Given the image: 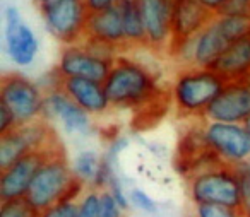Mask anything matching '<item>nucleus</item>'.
<instances>
[{"instance_id": "nucleus-33", "label": "nucleus", "mask_w": 250, "mask_h": 217, "mask_svg": "<svg viewBox=\"0 0 250 217\" xmlns=\"http://www.w3.org/2000/svg\"><path fill=\"white\" fill-rule=\"evenodd\" d=\"M243 125H245V128H247V130H249V134H250V117L247 118V120H245V123H243Z\"/></svg>"}, {"instance_id": "nucleus-8", "label": "nucleus", "mask_w": 250, "mask_h": 217, "mask_svg": "<svg viewBox=\"0 0 250 217\" xmlns=\"http://www.w3.org/2000/svg\"><path fill=\"white\" fill-rule=\"evenodd\" d=\"M204 138L223 164L238 168L250 159V134L243 123L204 120Z\"/></svg>"}, {"instance_id": "nucleus-27", "label": "nucleus", "mask_w": 250, "mask_h": 217, "mask_svg": "<svg viewBox=\"0 0 250 217\" xmlns=\"http://www.w3.org/2000/svg\"><path fill=\"white\" fill-rule=\"evenodd\" d=\"M216 16H231L250 21V0H228Z\"/></svg>"}, {"instance_id": "nucleus-32", "label": "nucleus", "mask_w": 250, "mask_h": 217, "mask_svg": "<svg viewBox=\"0 0 250 217\" xmlns=\"http://www.w3.org/2000/svg\"><path fill=\"white\" fill-rule=\"evenodd\" d=\"M201 2L209 9V11H212L214 14H218V11L226 4V2H228V0H201Z\"/></svg>"}, {"instance_id": "nucleus-35", "label": "nucleus", "mask_w": 250, "mask_h": 217, "mask_svg": "<svg viewBox=\"0 0 250 217\" xmlns=\"http://www.w3.org/2000/svg\"><path fill=\"white\" fill-rule=\"evenodd\" d=\"M156 217H170V216H156Z\"/></svg>"}, {"instance_id": "nucleus-10", "label": "nucleus", "mask_w": 250, "mask_h": 217, "mask_svg": "<svg viewBox=\"0 0 250 217\" xmlns=\"http://www.w3.org/2000/svg\"><path fill=\"white\" fill-rule=\"evenodd\" d=\"M115 60L104 59L91 52L83 41L63 46L55 70L60 77H84L104 82Z\"/></svg>"}, {"instance_id": "nucleus-19", "label": "nucleus", "mask_w": 250, "mask_h": 217, "mask_svg": "<svg viewBox=\"0 0 250 217\" xmlns=\"http://www.w3.org/2000/svg\"><path fill=\"white\" fill-rule=\"evenodd\" d=\"M225 80H242L250 74V31L229 43L212 67Z\"/></svg>"}, {"instance_id": "nucleus-28", "label": "nucleus", "mask_w": 250, "mask_h": 217, "mask_svg": "<svg viewBox=\"0 0 250 217\" xmlns=\"http://www.w3.org/2000/svg\"><path fill=\"white\" fill-rule=\"evenodd\" d=\"M125 210L120 207V203L115 200L108 190L101 192V203H100V217H124Z\"/></svg>"}, {"instance_id": "nucleus-24", "label": "nucleus", "mask_w": 250, "mask_h": 217, "mask_svg": "<svg viewBox=\"0 0 250 217\" xmlns=\"http://www.w3.org/2000/svg\"><path fill=\"white\" fill-rule=\"evenodd\" d=\"M194 217H247V216L242 209H235V207L201 203V205H194Z\"/></svg>"}, {"instance_id": "nucleus-7", "label": "nucleus", "mask_w": 250, "mask_h": 217, "mask_svg": "<svg viewBox=\"0 0 250 217\" xmlns=\"http://www.w3.org/2000/svg\"><path fill=\"white\" fill-rule=\"evenodd\" d=\"M45 96L46 93L40 82L21 74H5L0 80V103L12 111L18 125L42 120Z\"/></svg>"}, {"instance_id": "nucleus-5", "label": "nucleus", "mask_w": 250, "mask_h": 217, "mask_svg": "<svg viewBox=\"0 0 250 217\" xmlns=\"http://www.w3.org/2000/svg\"><path fill=\"white\" fill-rule=\"evenodd\" d=\"M35 5L46 31L63 46L86 38L89 18L86 0H35Z\"/></svg>"}, {"instance_id": "nucleus-34", "label": "nucleus", "mask_w": 250, "mask_h": 217, "mask_svg": "<svg viewBox=\"0 0 250 217\" xmlns=\"http://www.w3.org/2000/svg\"><path fill=\"white\" fill-rule=\"evenodd\" d=\"M243 80H245V82L250 86V74H247V77H245V79H243Z\"/></svg>"}, {"instance_id": "nucleus-30", "label": "nucleus", "mask_w": 250, "mask_h": 217, "mask_svg": "<svg viewBox=\"0 0 250 217\" xmlns=\"http://www.w3.org/2000/svg\"><path fill=\"white\" fill-rule=\"evenodd\" d=\"M16 127H19V125H18L16 117L12 115V111L9 110L7 106H4V104L0 103V135L14 130Z\"/></svg>"}, {"instance_id": "nucleus-6", "label": "nucleus", "mask_w": 250, "mask_h": 217, "mask_svg": "<svg viewBox=\"0 0 250 217\" xmlns=\"http://www.w3.org/2000/svg\"><path fill=\"white\" fill-rule=\"evenodd\" d=\"M59 145L55 128L52 121L36 120L31 123L19 125L14 130L0 135V169H5L24 156Z\"/></svg>"}, {"instance_id": "nucleus-11", "label": "nucleus", "mask_w": 250, "mask_h": 217, "mask_svg": "<svg viewBox=\"0 0 250 217\" xmlns=\"http://www.w3.org/2000/svg\"><path fill=\"white\" fill-rule=\"evenodd\" d=\"M45 110L43 118L48 121H59L63 127L67 135H79L87 137L93 134V123H91V115L86 113L83 108H79L62 89L53 87L45 91Z\"/></svg>"}, {"instance_id": "nucleus-3", "label": "nucleus", "mask_w": 250, "mask_h": 217, "mask_svg": "<svg viewBox=\"0 0 250 217\" xmlns=\"http://www.w3.org/2000/svg\"><path fill=\"white\" fill-rule=\"evenodd\" d=\"M83 192L84 186L74 176L65 151L59 147L40 168L26 198L42 212L62 200H77Z\"/></svg>"}, {"instance_id": "nucleus-15", "label": "nucleus", "mask_w": 250, "mask_h": 217, "mask_svg": "<svg viewBox=\"0 0 250 217\" xmlns=\"http://www.w3.org/2000/svg\"><path fill=\"white\" fill-rule=\"evenodd\" d=\"M60 89L91 117H100L111 110L104 84L100 80L84 77H62Z\"/></svg>"}, {"instance_id": "nucleus-17", "label": "nucleus", "mask_w": 250, "mask_h": 217, "mask_svg": "<svg viewBox=\"0 0 250 217\" xmlns=\"http://www.w3.org/2000/svg\"><path fill=\"white\" fill-rule=\"evenodd\" d=\"M86 38L96 39L104 45L117 48L118 52H127V39H125L124 24H122L120 7H110L100 12H89L86 26Z\"/></svg>"}, {"instance_id": "nucleus-14", "label": "nucleus", "mask_w": 250, "mask_h": 217, "mask_svg": "<svg viewBox=\"0 0 250 217\" xmlns=\"http://www.w3.org/2000/svg\"><path fill=\"white\" fill-rule=\"evenodd\" d=\"M250 117V86L245 80H226L204 115L206 121L245 123Z\"/></svg>"}, {"instance_id": "nucleus-26", "label": "nucleus", "mask_w": 250, "mask_h": 217, "mask_svg": "<svg viewBox=\"0 0 250 217\" xmlns=\"http://www.w3.org/2000/svg\"><path fill=\"white\" fill-rule=\"evenodd\" d=\"M40 217H77V200H62V202L42 210Z\"/></svg>"}, {"instance_id": "nucleus-13", "label": "nucleus", "mask_w": 250, "mask_h": 217, "mask_svg": "<svg viewBox=\"0 0 250 217\" xmlns=\"http://www.w3.org/2000/svg\"><path fill=\"white\" fill-rule=\"evenodd\" d=\"M62 145H57L48 151H38L24 156L19 161L5 169H0V200L11 198H24L31 188L35 176L38 175L40 168L45 164L53 151Z\"/></svg>"}, {"instance_id": "nucleus-2", "label": "nucleus", "mask_w": 250, "mask_h": 217, "mask_svg": "<svg viewBox=\"0 0 250 217\" xmlns=\"http://www.w3.org/2000/svg\"><path fill=\"white\" fill-rule=\"evenodd\" d=\"M226 80L214 69L185 67L178 69L170 87V101L182 118L204 120V115L216 99Z\"/></svg>"}, {"instance_id": "nucleus-31", "label": "nucleus", "mask_w": 250, "mask_h": 217, "mask_svg": "<svg viewBox=\"0 0 250 217\" xmlns=\"http://www.w3.org/2000/svg\"><path fill=\"white\" fill-rule=\"evenodd\" d=\"M122 0H86V5L89 9V12H100L104 9L117 7Z\"/></svg>"}, {"instance_id": "nucleus-9", "label": "nucleus", "mask_w": 250, "mask_h": 217, "mask_svg": "<svg viewBox=\"0 0 250 217\" xmlns=\"http://www.w3.org/2000/svg\"><path fill=\"white\" fill-rule=\"evenodd\" d=\"M4 45L9 60L16 67H29L40 53V39L31 26L26 24L16 5L4 9Z\"/></svg>"}, {"instance_id": "nucleus-16", "label": "nucleus", "mask_w": 250, "mask_h": 217, "mask_svg": "<svg viewBox=\"0 0 250 217\" xmlns=\"http://www.w3.org/2000/svg\"><path fill=\"white\" fill-rule=\"evenodd\" d=\"M214 18L201 0H173V41L197 36Z\"/></svg>"}, {"instance_id": "nucleus-18", "label": "nucleus", "mask_w": 250, "mask_h": 217, "mask_svg": "<svg viewBox=\"0 0 250 217\" xmlns=\"http://www.w3.org/2000/svg\"><path fill=\"white\" fill-rule=\"evenodd\" d=\"M194 43V60L192 67L199 69H212L219 57L225 53V50L229 46L231 39L226 36L223 28L219 26L218 19H212L197 36L192 38Z\"/></svg>"}, {"instance_id": "nucleus-21", "label": "nucleus", "mask_w": 250, "mask_h": 217, "mask_svg": "<svg viewBox=\"0 0 250 217\" xmlns=\"http://www.w3.org/2000/svg\"><path fill=\"white\" fill-rule=\"evenodd\" d=\"M70 164H72V171L77 181L84 188H89V186H93L98 171L101 168V156L93 149H84V151L77 152L76 158L70 161Z\"/></svg>"}, {"instance_id": "nucleus-12", "label": "nucleus", "mask_w": 250, "mask_h": 217, "mask_svg": "<svg viewBox=\"0 0 250 217\" xmlns=\"http://www.w3.org/2000/svg\"><path fill=\"white\" fill-rule=\"evenodd\" d=\"M146 46L151 52L168 53L173 43V0H141Z\"/></svg>"}, {"instance_id": "nucleus-4", "label": "nucleus", "mask_w": 250, "mask_h": 217, "mask_svg": "<svg viewBox=\"0 0 250 217\" xmlns=\"http://www.w3.org/2000/svg\"><path fill=\"white\" fill-rule=\"evenodd\" d=\"M188 197L194 205L211 203V205H225L242 209V176L240 166L219 164L216 168L206 169L187 179Z\"/></svg>"}, {"instance_id": "nucleus-20", "label": "nucleus", "mask_w": 250, "mask_h": 217, "mask_svg": "<svg viewBox=\"0 0 250 217\" xmlns=\"http://www.w3.org/2000/svg\"><path fill=\"white\" fill-rule=\"evenodd\" d=\"M122 12V24H124L125 39L127 46L130 48H147L146 46V28H144L143 12H141L139 2L122 0L120 4Z\"/></svg>"}, {"instance_id": "nucleus-36", "label": "nucleus", "mask_w": 250, "mask_h": 217, "mask_svg": "<svg viewBox=\"0 0 250 217\" xmlns=\"http://www.w3.org/2000/svg\"><path fill=\"white\" fill-rule=\"evenodd\" d=\"M130 2H141V0H130Z\"/></svg>"}, {"instance_id": "nucleus-29", "label": "nucleus", "mask_w": 250, "mask_h": 217, "mask_svg": "<svg viewBox=\"0 0 250 217\" xmlns=\"http://www.w3.org/2000/svg\"><path fill=\"white\" fill-rule=\"evenodd\" d=\"M108 192L111 193V195L115 197V200H117L118 203H120V207L124 210H129L130 207V198H129V192L125 190L124 186V181L120 179V176L118 178H115L113 181H111V185L108 186Z\"/></svg>"}, {"instance_id": "nucleus-1", "label": "nucleus", "mask_w": 250, "mask_h": 217, "mask_svg": "<svg viewBox=\"0 0 250 217\" xmlns=\"http://www.w3.org/2000/svg\"><path fill=\"white\" fill-rule=\"evenodd\" d=\"M103 84L115 110H132L143 117L151 115L163 103L160 77L151 67L132 57L118 55Z\"/></svg>"}, {"instance_id": "nucleus-25", "label": "nucleus", "mask_w": 250, "mask_h": 217, "mask_svg": "<svg viewBox=\"0 0 250 217\" xmlns=\"http://www.w3.org/2000/svg\"><path fill=\"white\" fill-rule=\"evenodd\" d=\"M129 198H130V205L136 207L137 210H141V212H144V214L156 216L158 210H160V205H158L156 200L147 192H144L143 188H130Z\"/></svg>"}, {"instance_id": "nucleus-23", "label": "nucleus", "mask_w": 250, "mask_h": 217, "mask_svg": "<svg viewBox=\"0 0 250 217\" xmlns=\"http://www.w3.org/2000/svg\"><path fill=\"white\" fill-rule=\"evenodd\" d=\"M101 190L84 188L77 198V217H100Z\"/></svg>"}, {"instance_id": "nucleus-22", "label": "nucleus", "mask_w": 250, "mask_h": 217, "mask_svg": "<svg viewBox=\"0 0 250 217\" xmlns=\"http://www.w3.org/2000/svg\"><path fill=\"white\" fill-rule=\"evenodd\" d=\"M0 217H40V210L28 198L2 200Z\"/></svg>"}]
</instances>
